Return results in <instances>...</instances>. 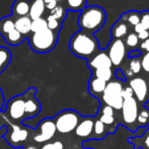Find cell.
Here are the masks:
<instances>
[{
	"mask_svg": "<svg viewBox=\"0 0 149 149\" xmlns=\"http://www.w3.org/2000/svg\"><path fill=\"white\" fill-rule=\"evenodd\" d=\"M69 49L77 57L90 59L97 51L98 43L92 35L80 31L72 36L69 42Z\"/></svg>",
	"mask_w": 149,
	"mask_h": 149,
	"instance_id": "1",
	"label": "cell"
},
{
	"mask_svg": "<svg viewBox=\"0 0 149 149\" xmlns=\"http://www.w3.org/2000/svg\"><path fill=\"white\" fill-rule=\"evenodd\" d=\"M106 12L98 6H88L81 10L78 18V24L82 31L93 33L97 31L104 24Z\"/></svg>",
	"mask_w": 149,
	"mask_h": 149,
	"instance_id": "2",
	"label": "cell"
},
{
	"mask_svg": "<svg viewBox=\"0 0 149 149\" xmlns=\"http://www.w3.org/2000/svg\"><path fill=\"white\" fill-rule=\"evenodd\" d=\"M30 47L36 53L46 54L56 47L58 43V33L46 29L38 33H31L29 37Z\"/></svg>",
	"mask_w": 149,
	"mask_h": 149,
	"instance_id": "3",
	"label": "cell"
},
{
	"mask_svg": "<svg viewBox=\"0 0 149 149\" xmlns=\"http://www.w3.org/2000/svg\"><path fill=\"white\" fill-rule=\"evenodd\" d=\"M124 82L121 80H111L107 83V86L104 88L102 94L100 95V102L106 106L111 107L117 112L121 111L123 106V89Z\"/></svg>",
	"mask_w": 149,
	"mask_h": 149,
	"instance_id": "4",
	"label": "cell"
},
{
	"mask_svg": "<svg viewBox=\"0 0 149 149\" xmlns=\"http://www.w3.org/2000/svg\"><path fill=\"white\" fill-rule=\"evenodd\" d=\"M141 107L135 100V97H129L124 100L123 106L120 111V116H121V121L119 124L127 127L131 131H136L137 127H136V120H137L138 113H139V109Z\"/></svg>",
	"mask_w": 149,
	"mask_h": 149,
	"instance_id": "5",
	"label": "cell"
},
{
	"mask_svg": "<svg viewBox=\"0 0 149 149\" xmlns=\"http://www.w3.org/2000/svg\"><path fill=\"white\" fill-rule=\"evenodd\" d=\"M82 117L73 110H65L60 112L54 119L55 127L60 134H69L74 132Z\"/></svg>",
	"mask_w": 149,
	"mask_h": 149,
	"instance_id": "6",
	"label": "cell"
},
{
	"mask_svg": "<svg viewBox=\"0 0 149 149\" xmlns=\"http://www.w3.org/2000/svg\"><path fill=\"white\" fill-rule=\"evenodd\" d=\"M129 85L133 91L134 97L140 107L149 100V80L141 76H135L129 80Z\"/></svg>",
	"mask_w": 149,
	"mask_h": 149,
	"instance_id": "7",
	"label": "cell"
},
{
	"mask_svg": "<svg viewBox=\"0 0 149 149\" xmlns=\"http://www.w3.org/2000/svg\"><path fill=\"white\" fill-rule=\"evenodd\" d=\"M24 104H26V95H17L12 97L6 104V111L7 117L12 121H22L26 119V112H24Z\"/></svg>",
	"mask_w": 149,
	"mask_h": 149,
	"instance_id": "8",
	"label": "cell"
},
{
	"mask_svg": "<svg viewBox=\"0 0 149 149\" xmlns=\"http://www.w3.org/2000/svg\"><path fill=\"white\" fill-rule=\"evenodd\" d=\"M57 133L54 120L44 119L41 121L38 126V132L33 136V141L37 143H47L54 138Z\"/></svg>",
	"mask_w": 149,
	"mask_h": 149,
	"instance_id": "9",
	"label": "cell"
},
{
	"mask_svg": "<svg viewBox=\"0 0 149 149\" xmlns=\"http://www.w3.org/2000/svg\"><path fill=\"white\" fill-rule=\"evenodd\" d=\"M95 118L100 120L108 128L109 133H114L116 131V127L118 124H117V114L114 109L102 104L98 114Z\"/></svg>",
	"mask_w": 149,
	"mask_h": 149,
	"instance_id": "10",
	"label": "cell"
},
{
	"mask_svg": "<svg viewBox=\"0 0 149 149\" xmlns=\"http://www.w3.org/2000/svg\"><path fill=\"white\" fill-rule=\"evenodd\" d=\"M36 89L30 88L26 91V104H24V112H26V119H33L37 117L41 112V104L35 96Z\"/></svg>",
	"mask_w": 149,
	"mask_h": 149,
	"instance_id": "11",
	"label": "cell"
},
{
	"mask_svg": "<svg viewBox=\"0 0 149 149\" xmlns=\"http://www.w3.org/2000/svg\"><path fill=\"white\" fill-rule=\"evenodd\" d=\"M109 58L114 66H120L123 63L126 56V46L123 40L117 39L112 43L109 50Z\"/></svg>",
	"mask_w": 149,
	"mask_h": 149,
	"instance_id": "12",
	"label": "cell"
},
{
	"mask_svg": "<svg viewBox=\"0 0 149 149\" xmlns=\"http://www.w3.org/2000/svg\"><path fill=\"white\" fill-rule=\"evenodd\" d=\"M94 121L95 118L93 117H82L76 129L74 130L75 135L81 139H91Z\"/></svg>",
	"mask_w": 149,
	"mask_h": 149,
	"instance_id": "13",
	"label": "cell"
},
{
	"mask_svg": "<svg viewBox=\"0 0 149 149\" xmlns=\"http://www.w3.org/2000/svg\"><path fill=\"white\" fill-rule=\"evenodd\" d=\"M11 124V123H9ZM11 134L9 135V137H6V140L11 144L12 146H17L19 143L26 141L29 137V131L24 128H20L17 125H13L11 124Z\"/></svg>",
	"mask_w": 149,
	"mask_h": 149,
	"instance_id": "14",
	"label": "cell"
},
{
	"mask_svg": "<svg viewBox=\"0 0 149 149\" xmlns=\"http://www.w3.org/2000/svg\"><path fill=\"white\" fill-rule=\"evenodd\" d=\"M88 66L91 70H95L100 68H112L113 64L108 54L98 53L90 58L88 61Z\"/></svg>",
	"mask_w": 149,
	"mask_h": 149,
	"instance_id": "15",
	"label": "cell"
},
{
	"mask_svg": "<svg viewBox=\"0 0 149 149\" xmlns=\"http://www.w3.org/2000/svg\"><path fill=\"white\" fill-rule=\"evenodd\" d=\"M11 12L13 17H22L29 15L30 12V0H15L12 3Z\"/></svg>",
	"mask_w": 149,
	"mask_h": 149,
	"instance_id": "16",
	"label": "cell"
},
{
	"mask_svg": "<svg viewBox=\"0 0 149 149\" xmlns=\"http://www.w3.org/2000/svg\"><path fill=\"white\" fill-rule=\"evenodd\" d=\"M128 141L133 145V149H149V128H147L141 135L130 137Z\"/></svg>",
	"mask_w": 149,
	"mask_h": 149,
	"instance_id": "17",
	"label": "cell"
},
{
	"mask_svg": "<svg viewBox=\"0 0 149 149\" xmlns=\"http://www.w3.org/2000/svg\"><path fill=\"white\" fill-rule=\"evenodd\" d=\"M14 26H15V30L17 31L18 33H22L24 37L31 33V19L29 15L14 18Z\"/></svg>",
	"mask_w": 149,
	"mask_h": 149,
	"instance_id": "18",
	"label": "cell"
},
{
	"mask_svg": "<svg viewBox=\"0 0 149 149\" xmlns=\"http://www.w3.org/2000/svg\"><path fill=\"white\" fill-rule=\"evenodd\" d=\"M45 4L44 0H30V12L29 16L31 20L37 19L43 16L45 13Z\"/></svg>",
	"mask_w": 149,
	"mask_h": 149,
	"instance_id": "19",
	"label": "cell"
},
{
	"mask_svg": "<svg viewBox=\"0 0 149 149\" xmlns=\"http://www.w3.org/2000/svg\"><path fill=\"white\" fill-rule=\"evenodd\" d=\"M107 83L108 82L102 80V79L92 76V78L90 79L89 83H88L89 92L92 94V95L96 96V97H100V96L102 94V92H104V88H106Z\"/></svg>",
	"mask_w": 149,
	"mask_h": 149,
	"instance_id": "20",
	"label": "cell"
},
{
	"mask_svg": "<svg viewBox=\"0 0 149 149\" xmlns=\"http://www.w3.org/2000/svg\"><path fill=\"white\" fill-rule=\"evenodd\" d=\"M109 134V130L100 120L95 118L93 125V132H92L91 139L94 140H102Z\"/></svg>",
	"mask_w": 149,
	"mask_h": 149,
	"instance_id": "21",
	"label": "cell"
},
{
	"mask_svg": "<svg viewBox=\"0 0 149 149\" xmlns=\"http://www.w3.org/2000/svg\"><path fill=\"white\" fill-rule=\"evenodd\" d=\"M13 30H15L13 16H4L0 19V35L2 37H5Z\"/></svg>",
	"mask_w": 149,
	"mask_h": 149,
	"instance_id": "22",
	"label": "cell"
},
{
	"mask_svg": "<svg viewBox=\"0 0 149 149\" xmlns=\"http://www.w3.org/2000/svg\"><path fill=\"white\" fill-rule=\"evenodd\" d=\"M3 39L6 42V44L9 46H18L24 41V37L16 30L10 31L5 37H3Z\"/></svg>",
	"mask_w": 149,
	"mask_h": 149,
	"instance_id": "23",
	"label": "cell"
},
{
	"mask_svg": "<svg viewBox=\"0 0 149 149\" xmlns=\"http://www.w3.org/2000/svg\"><path fill=\"white\" fill-rule=\"evenodd\" d=\"M149 125V109L145 107H141L139 109L137 120H136V127L139 128H146Z\"/></svg>",
	"mask_w": 149,
	"mask_h": 149,
	"instance_id": "24",
	"label": "cell"
},
{
	"mask_svg": "<svg viewBox=\"0 0 149 149\" xmlns=\"http://www.w3.org/2000/svg\"><path fill=\"white\" fill-rule=\"evenodd\" d=\"M11 61V52L5 47H0V73L5 70Z\"/></svg>",
	"mask_w": 149,
	"mask_h": 149,
	"instance_id": "25",
	"label": "cell"
},
{
	"mask_svg": "<svg viewBox=\"0 0 149 149\" xmlns=\"http://www.w3.org/2000/svg\"><path fill=\"white\" fill-rule=\"evenodd\" d=\"M93 77L100 78L102 80L109 82L113 78V70L112 68H100L93 70Z\"/></svg>",
	"mask_w": 149,
	"mask_h": 149,
	"instance_id": "26",
	"label": "cell"
},
{
	"mask_svg": "<svg viewBox=\"0 0 149 149\" xmlns=\"http://www.w3.org/2000/svg\"><path fill=\"white\" fill-rule=\"evenodd\" d=\"M128 33V26L125 22H119L114 26L112 30V36L115 39H121L122 37L126 36Z\"/></svg>",
	"mask_w": 149,
	"mask_h": 149,
	"instance_id": "27",
	"label": "cell"
},
{
	"mask_svg": "<svg viewBox=\"0 0 149 149\" xmlns=\"http://www.w3.org/2000/svg\"><path fill=\"white\" fill-rule=\"evenodd\" d=\"M67 8L73 11H79L85 8L86 0H66Z\"/></svg>",
	"mask_w": 149,
	"mask_h": 149,
	"instance_id": "28",
	"label": "cell"
},
{
	"mask_svg": "<svg viewBox=\"0 0 149 149\" xmlns=\"http://www.w3.org/2000/svg\"><path fill=\"white\" fill-rule=\"evenodd\" d=\"M46 29H47V22H46V18L40 17V18H37V19L31 20V33H38V31L46 30Z\"/></svg>",
	"mask_w": 149,
	"mask_h": 149,
	"instance_id": "29",
	"label": "cell"
},
{
	"mask_svg": "<svg viewBox=\"0 0 149 149\" xmlns=\"http://www.w3.org/2000/svg\"><path fill=\"white\" fill-rule=\"evenodd\" d=\"M46 22H47V28L49 30L56 31V33H59L61 26H62V22L57 20L56 18H54L52 15H48L46 18Z\"/></svg>",
	"mask_w": 149,
	"mask_h": 149,
	"instance_id": "30",
	"label": "cell"
},
{
	"mask_svg": "<svg viewBox=\"0 0 149 149\" xmlns=\"http://www.w3.org/2000/svg\"><path fill=\"white\" fill-rule=\"evenodd\" d=\"M129 69L133 75H137L141 72V60L139 58H132L129 63Z\"/></svg>",
	"mask_w": 149,
	"mask_h": 149,
	"instance_id": "31",
	"label": "cell"
},
{
	"mask_svg": "<svg viewBox=\"0 0 149 149\" xmlns=\"http://www.w3.org/2000/svg\"><path fill=\"white\" fill-rule=\"evenodd\" d=\"M50 15H52L54 18H56L57 20L62 22V20L65 18L66 12H65V8L62 5H57L53 10L50 11Z\"/></svg>",
	"mask_w": 149,
	"mask_h": 149,
	"instance_id": "32",
	"label": "cell"
},
{
	"mask_svg": "<svg viewBox=\"0 0 149 149\" xmlns=\"http://www.w3.org/2000/svg\"><path fill=\"white\" fill-rule=\"evenodd\" d=\"M41 149H64V144L59 140L54 142H47Z\"/></svg>",
	"mask_w": 149,
	"mask_h": 149,
	"instance_id": "33",
	"label": "cell"
},
{
	"mask_svg": "<svg viewBox=\"0 0 149 149\" xmlns=\"http://www.w3.org/2000/svg\"><path fill=\"white\" fill-rule=\"evenodd\" d=\"M138 42H139V39H138L137 35L134 33L128 35L127 39H126V44L129 47H136L138 45Z\"/></svg>",
	"mask_w": 149,
	"mask_h": 149,
	"instance_id": "34",
	"label": "cell"
},
{
	"mask_svg": "<svg viewBox=\"0 0 149 149\" xmlns=\"http://www.w3.org/2000/svg\"><path fill=\"white\" fill-rule=\"evenodd\" d=\"M127 20L132 24V26H137L138 24H140V15L137 12H132V13H129L127 17Z\"/></svg>",
	"mask_w": 149,
	"mask_h": 149,
	"instance_id": "35",
	"label": "cell"
},
{
	"mask_svg": "<svg viewBox=\"0 0 149 149\" xmlns=\"http://www.w3.org/2000/svg\"><path fill=\"white\" fill-rule=\"evenodd\" d=\"M141 69L149 75V52L145 54L141 59Z\"/></svg>",
	"mask_w": 149,
	"mask_h": 149,
	"instance_id": "36",
	"label": "cell"
},
{
	"mask_svg": "<svg viewBox=\"0 0 149 149\" xmlns=\"http://www.w3.org/2000/svg\"><path fill=\"white\" fill-rule=\"evenodd\" d=\"M140 24L143 26L144 30L148 31L149 30V12L146 11L142 14V16L140 17Z\"/></svg>",
	"mask_w": 149,
	"mask_h": 149,
	"instance_id": "37",
	"label": "cell"
},
{
	"mask_svg": "<svg viewBox=\"0 0 149 149\" xmlns=\"http://www.w3.org/2000/svg\"><path fill=\"white\" fill-rule=\"evenodd\" d=\"M44 4H45V8L48 10H53L56 6L58 5V3L55 0H44Z\"/></svg>",
	"mask_w": 149,
	"mask_h": 149,
	"instance_id": "38",
	"label": "cell"
},
{
	"mask_svg": "<svg viewBox=\"0 0 149 149\" xmlns=\"http://www.w3.org/2000/svg\"><path fill=\"white\" fill-rule=\"evenodd\" d=\"M134 94H133V91H132L131 87L129 85L127 86H124V89H123V98L126 100V98H129V97H133Z\"/></svg>",
	"mask_w": 149,
	"mask_h": 149,
	"instance_id": "39",
	"label": "cell"
},
{
	"mask_svg": "<svg viewBox=\"0 0 149 149\" xmlns=\"http://www.w3.org/2000/svg\"><path fill=\"white\" fill-rule=\"evenodd\" d=\"M138 39L139 40H142V41H145L146 39H149V31H141L140 33L137 35Z\"/></svg>",
	"mask_w": 149,
	"mask_h": 149,
	"instance_id": "40",
	"label": "cell"
},
{
	"mask_svg": "<svg viewBox=\"0 0 149 149\" xmlns=\"http://www.w3.org/2000/svg\"><path fill=\"white\" fill-rule=\"evenodd\" d=\"M116 77L118 78V80L126 81L125 75H124V73H123V70H121V69H118V70H116Z\"/></svg>",
	"mask_w": 149,
	"mask_h": 149,
	"instance_id": "41",
	"label": "cell"
},
{
	"mask_svg": "<svg viewBox=\"0 0 149 149\" xmlns=\"http://www.w3.org/2000/svg\"><path fill=\"white\" fill-rule=\"evenodd\" d=\"M140 47H141L142 50H144V51H146V53L149 52V39H146L145 41H142L141 45H140Z\"/></svg>",
	"mask_w": 149,
	"mask_h": 149,
	"instance_id": "42",
	"label": "cell"
},
{
	"mask_svg": "<svg viewBox=\"0 0 149 149\" xmlns=\"http://www.w3.org/2000/svg\"><path fill=\"white\" fill-rule=\"evenodd\" d=\"M146 31V30H144L143 26H142L141 24H138L137 26H135V33H140L141 31Z\"/></svg>",
	"mask_w": 149,
	"mask_h": 149,
	"instance_id": "43",
	"label": "cell"
},
{
	"mask_svg": "<svg viewBox=\"0 0 149 149\" xmlns=\"http://www.w3.org/2000/svg\"><path fill=\"white\" fill-rule=\"evenodd\" d=\"M140 54H141V53H140V51H132V52H130V53H129V57L130 58H133V57L137 58Z\"/></svg>",
	"mask_w": 149,
	"mask_h": 149,
	"instance_id": "44",
	"label": "cell"
},
{
	"mask_svg": "<svg viewBox=\"0 0 149 149\" xmlns=\"http://www.w3.org/2000/svg\"><path fill=\"white\" fill-rule=\"evenodd\" d=\"M3 104H4L3 94H2V91H1V89H0V108H1V107H3Z\"/></svg>",
	"mask_w": 149,
	"mask_h": 149,
	"instance_id": "45",
	"label": "cell"
},
{
	"mask_svg": "<svg viewBox=\"0 0 149 149\" xmlns=\"http://www.w3.org/2000/svg\"><path fill=\"white\" fill-rule=\"evenodd\" d=\"M24 149H38V147L35 145H30V146H28V147H24Z\"/></svg>",
	"mask_w": 149,
	"mask_h": 149,
	"instance_id": "46",
	"label": "cell"
},
{
	"mask_svg": "<svg viewBox=\"0 0 149 149\" xmlns=\"http://www.w3.org/2000/svg\"><path fill=\"white\" fill-rule=\"evenodd\" d=\"M55 1H56V2H57V3H58V2H62L63 0H55Z\"/></svg>",
	"mask_w": 149,
	"mask_h": 149,
	"instance_id": "47",
	"label": "cell"
}]
</instances>
